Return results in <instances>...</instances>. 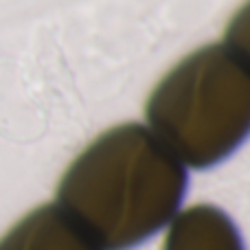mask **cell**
<instances>
[{"label": "cell", "mask_w": 250, "mask_h": 250, "mask_svg": "<svg viewBox=\"0 0 250 250\" xmlns=\"http://www.w3.org/2000/svg\"><path fill=\"white\" fill-rule=\"evenodd\" d=\"M224 46L250 68V0L233 16L229 29H226Z\"/></svg>", "instance_id": "5b68a950"}, {"label": "cell", "mask_w": 250, "mask_h": 250, "mask_svg": "<svg viewBox=\"0 0 250 250\" xmlns=\"http://www.w3.org/2000/svg\"><path fill=\"white\" fill-rule=\"evenodd\" d=\"M145 114L185 167L208 169L250 134V68L224 44L204 46L156 86Z\"/></svg>", "instance_id": "7a4b0ae2"}, {"label": "cell", "mask_w": 250, "mask_h": 250, "mask_svg": "<svg viewBox=\"0 0 250 250\" xmlns=\"http://www.w3.org/2000/svg\"><path fill=\"white\" fill-rule=\"evenodd\" d=\"M0 250H101L62 207L42 204L0 237Z\"/></svg>", "instance_id": "3957f363"}, {"label": "cell", "mask_w": 250, "mask_h": 250, "mask_svg": "<svg viewBox=\"0 0 250 250\" xmlns=\"http://www.w3.org/2000/svg\"><path fill=\"white\" fill-rule=\"evenodd\" d=\"M163 250H246L235 222L213 204H195L169 222Z\"/></svg>", "instance_id": "277c9868"}, {"label": "cell", "mask_w": 250, "mask_h": 250, "mask_svg": "<svg viewBox=\"0 0 250 250\" xmlns=\"http://www.w3.org/2000/svg\"><path fill=\"white\" fill-rule=\"evenodd\" d=\"M187 169L149 127L104 132L70 163L57 187L62 207L101 250H132L180 213Z\"/></svg>", "instance_id": "6da1fadb"}]
</instances>
